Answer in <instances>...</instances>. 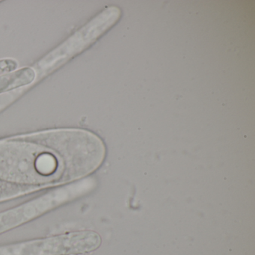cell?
I'll return each instance as SVG.
<instances>
[{
  "mask_svg": "<svg viewBox=\"0 0 255 255\" xmlns=\"http://www.w3.org/2000/svg\"><path fill=\"white\" fill-rule=\"evenodd\" d=\"M106 147L92 132L57 130L0 141V179L56 184L86 177L104 162Z\"/></svg>",
  "mask_w": 255,
  "mask_h": 255,
  "instance_id": "obj_1",
  "label": "cell"
},
{
  "mask_svg": "<svg viewBox=\"0 0 255 255\" xmlns=\"http://www.w3.org/2000/svg\"><path fill=\"white\" fill-rule=\"evenodd\" d=\"M101 238L92 231H80L0 247V255H78L100 247Z\"/></svg>",
  "mask_w": 255,
  "mask_h": 255,
  "instance_id": "obj_2",
  "label": "cell"
},
{
  "mask_svg": "<svg viewBox=\"0 0 255 255\" xmlns=\"http://www.w3.org/2000/svg\"><path fill=\"white\" fill-rule=\"evenodd\" d=\"M83 192L84 189L81 183L70 185L0 213V234L36 219L77 198Z\"/></svg>",
  "mask_w": 255,
  "mask_h": 255,
  "instance_id": "obj_3",
  "label": "cell"
},
{
  "mask_svg": "<svg viewBox=\"0 0 255 255\" xmlns=\"http://www.w3.org/2000/svg\"><path fill=\"white\" fill-rule=\"evenodd\" d=\"M121 14V10L117 7H109L104 9L62 45L61 49L40 62V71L47 72L59 62L66 60L68 56H74L89 47L117 23Z\"/></svg>",
  "mask_w": 255,
  "mask_h": 255,
  "instance_id": "obj_4",
  "label": "cell"
}]
</instances>
